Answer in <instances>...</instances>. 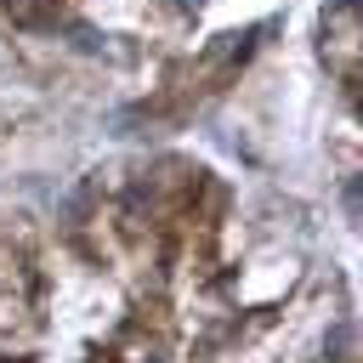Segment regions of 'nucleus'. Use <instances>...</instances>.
I'll return each instance as SVG.
<instances>
[]
</instances>
